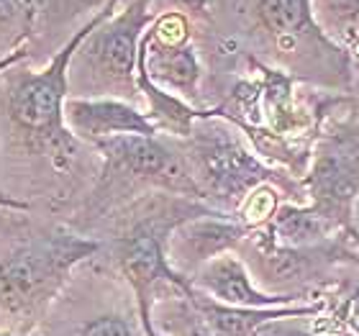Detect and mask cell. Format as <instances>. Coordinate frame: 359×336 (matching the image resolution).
<instances>
[{
  "mask_svg": "<svg viewBox=\"0 0 359 336\" xmlns=\"http://www.w3.org/2000/svg\"><path fill=\"white\" fill-rule=\"evenodd\" d=\"M118 0H111L105 8H100L75 36L69 39L67 46L57 52L52 65L41 72H26L13 83L8 93V113L23 134H29L34 142H41L46 147H69V136L65 131V103H67V67L75 52L80 49L85 39L105 23L116 11Z\"/></svg>",
  "mask_w": 359,
  "mask_h": 336,
  "instance_id": "6da1fadb",
  "label": "cell"
},
{
  "mask_svg": "<svg viewBox=\"0 0 359 336\" xmlns=\"http://www.w3.org/2000/svg\"><path fill=\"white\" fill-rule=\"evenodd\" d=\"M95 249V241L60 234L8 254L0 262V311L18 316L41 306L65 280L69 267Z\"/></svg>",
  "mask_w": 359,
  "mask_h": 336,
  "instance_id": "7a4b0ae2",
  "label": "cell"
},
{
  "mask_svg": "<svg viewBox=\"0 0 359 336\" xmlns=\"http://www.w3.org/2000/svg\"><path fill=\"white\" fill-rule=\"evenodd\" d=\"M311 187L326 218L352 210L359 195V131H341L323 142L311 172Z\"/></svg>",
  "mask_w": 359,
  "mask_h": 336,
  "instance_id": "3957f363",
  "label": "cell"
},
{
  "mask_svg": "<svg viewBox=\"0 0 359 336\" xmlns=\"http://www.w3.org/2000/svg\"><path fill=\"white\" fill-rule=\"evenodd\" d=\"M149 0H134L126 11L118 15H111L105 23H100L93 34H90L88 57L97 65L100 72H105L113 80H126L134 72V65H139V36L142 29L151 21L147 13Z\"/></svg>",
  "mask_w": 359,
  "mask_h": 336,
  "instance_id": "277c9868",
  "label": "cell"
},
{
  "mask_svg": "<svg viewBox=\"0 0 359 336\" xmlns=\"http://www.w3.org/2000/svg\"><path fill=\"white\" fill-rule=\"evenodd\" d=\"M65 121L72 126L75 134L88 136L93 142L123 134H157V123H151L142 113H136L131 105L118 103V100H67Z\"/></svg>",
  "mask_w": 359,
  "mask_h": 336,
  "instance_id": "5b68a950",
  "label": "cell"
},
{
  "mask_svg": "<svg viewBox=\"0 0 359 336\" xmlns=\"http://www.w3.org/2000/svg\"><path fill=\"white\" fill-rule=\"evenodd\" d=\"M95 144L113 170L128 172L136 177H180V167L172 152L165 144H159L154 136L123 134L100 139Z\"/></svg>",
  "mask_w": 359,
  "mask_h": 336,
  "instance_id": "8992f818",
  "label": "cell"
},
{
  "mask_svg": "<svg viewBox=\"0 0 359 336\" xmlns=\"http://www.w3.org/2000/svg\"><path fill=\"white\" fill-rule=\"evenodd\" d=\"M203 175L216 193L233 195L259 180V165L247 152L226 139H205L198 147Z\"/></svg>",
  "mask_w": 359,
  "mask_h": 336,
  "instance_id": "52a82bcc",
  "label": "cell"
},
{
  "mask_svg": "<svg viewBox=\"0 0 359 336\" xmlns=\"http://www.w3.org/2000/svg\"><path fill=\"white\" fill-rule=\"evenodd\" d=\"M121 264H123V272L128 275V280H131L134 288L139 290L142 300H144V295H147V290L151 288V283L159 280V277L177 280V277L170 272V267H167L157 234L151 231L149 226L136 229V231L123 241Z\"/></svg>",
  "mask_w": 359,
  "mask_h": 336,
  "instance_id": "ba28073f",
  "label": "cell"
},
{
  "mask_svg": "<svg viewBox=\"0 0 359 336\" xmlns=\"http://www.w3.org/2000/svg\"><path fill=\"white\" fill-rule=\"evenodd\" d=\"M201 283L213 295H218L221 300H226V303H231L236 308H252V306L269 303V298L259 295L249 285V277L244 272V267L236 260H231V257H216V260H210L205 264V269L201 272Z\"/></svg>",
  "mask_w": 359,
  "mask_h": 336,
  "instance_id": "9c48e42d",
  "label": "cell"
},
{
  "mask_svg": "<svg viewBox=\"0 0 359 336\" xmlns=\"http://www.w3.org/2000/svg\"><path fill=\"white\" fill-rule=\"evenodd\" d=\"M147 44H149L154 62H151V75L162 77L175 88H190L198 80V62H195L193 49H187L182 44H162L154 39V34H149Z\"/></svg>",
  "mask_w": 359,
  "mask_h": 336,
  "instance_id": "30bf717a",
  "label": "cell"
},
{
  "mask_svg": "<svg viewBox=\"0 0 359 336\" xmlns=\"http://www.w3.org/2000/svg\"><path fill=\"white\" fill-rule=\"evenodd\" d=\"M239 236V229L218 221H205V224H190L182 231H177V249L182 257L195 254V260H208L216 252L231 244Z\"/></svg>",
  "mask_w": 359,
  "mask_h": 336,
  "instance_id": "8fae6325",
  "label": "cell"
},
{
  "mask_svg": "<svg viewBox=\"0 0 359 336\" xmlns=\"http://www.w3.org/2000/svg\"><path fill=\"white\" fill-rule=\"evenodd\" d=\"M259 18L277 39H295L311 21V0H259Z\"/></svg>",
  "mask_w": 359,
  "mask_h": 336,
  "instance_id": "7c38bea8",
  "label": "cell"
},
{
  "mask_svg": "<svg viewBox=\"0 0 359 336\" xmlns=\"http://www.w3.org/2000/svg\"><path fill=\"white\" fill-rule=\"evenodd\" d=\"M203 314L208 318L213 336H247L259 321L272 318V314L244 311V308H221V306H203Z\"/></svg>",
  "mask_w": 359,
  "mask_h": 336,
  "instance_id": "4fadbf2b",
  "label": "cell"
},
{
  "mask_svg": "<svg viewBox=\"0 0 359 336\" xmlns=\"http://www.w3.org/2000/svg\"><path fill=\"white\" fill-rule=\"evenodd\" d=\"M277 229L295 244H308V241L321 239L326 231V216L323 213H308V210L285 208L277 216Z\"/></svg>",
  "mask_w": 359,
  "mask_h": 336,
  "instance_id": "5bb4252c",
  "label": "cell"
},
{
  "mask_svg": "<svg viewBox=\"0 0 359 336\" xmlns=\"http://www.w3.org/2000/svg\"><path fill=\"white\" fill-rule=\"evenodd\" d=\"M316 15L344 34H359V0H313Z\"/></svg>",
  "mask_w": 359,
  "mask_h": 336,
  "instance_id": "9a60e30c",
  "label": "cell"
},
{
  "mask_svg": "<svg viewBox=\"0 0 359 336\" xmlns=\"http://www.w3.org/2000/svg\"><path fill=\"white\" fill-rule=\"evenodd\" d=\"M31 21V8L29 0H0V44L11 41L13 36L11 31H26Z\"/></svg>",
  "mask_w": 359,
  "mask_h": 336,
  "instance_id": "2e32d148",
  "label": "cell"
},
{
  "mask_svg": "<svg viewBox=\"0 0 359 336\" xmlns=\"http://www.w3.org/2000/svg\"><path fill=\"white\" fill-rule=\"evenodd\" d=\"M264 269L275 280H295L306 272V257H300L298 252L277 249V252H269L264 257Z\"/></svg>",
  "mask_w": 359,
  "mask_h": 336,
  "instance_id": "e0dca14e",
  "label": "cell"
},
{
  "mask_svg": "<svg viewBox=\"0 0 359 336\" xmlns=\"http://www.w3.org/2000/svg\"><path fill=\"white\" fill-rule=\"evenodd\" d=\"M111 3V0H52V11L54 13L65 15V18H72V15H80L85 11H100Z\"/></svg>",
  "mask_w": 359,
  "mask_h": 336,
  "instance_id": "ac0fdd59",
  "label": "cell"
},
{
  "mask_svg": "<svg viewBox=\"0 0 359 336\" xmlns=\"http://www.w3.org/2000/svg\"><path fill=\"white\" fill-rule=\"evenodd\" d=\"M83 336H131V334H128V326L121 318L105 316V318H97V321L88 323Z\"/></svg>",
  "mask_w": 359,
  "mask_h": 336,
  "instance_id": "d6986e66",
  "label": "cell"
},
{
  "mask_svg": "<svg viewBox=\"0 0 359 336\" xmlns=\"http://www.w3.org/2000/svg\"><path fill=\"white\" fill-rule=\"evenodd\" d=\"M185 11H193V13H205L208 11V0H177Z\"/></svg>",
  "mask_w": 359,
  "mask_h": 336,
  "instance_id": "ffe728a7",
  "label": "cell"
},
{
  "mask_svg": "<svg viewBox=\"0 0 359 336\" xmlns=\"http://www.w3.org/2000/svg\"><path fill=\"white\" fill-rule=\"evenodd\" d=\"M23 57V52H15V54H11V57H6V60H0V72H6L8 67H11V65H13V62H18Z\"/></svg>",
  "mask_w": 359,
  "mask_h": 336,
  "instance_id": "44dd1931",
  "label": "cell"
},
{
  "mask_svg": "<svg viewBox=\"0 0 359 336\" xmlns=\"http://www.w3.org/2000/svg\"><path fill=\"white\" fill-rule=\"evenodd\" d=\"M187 336H210V334H205V331H190Z\"/></svg>",
  "mask_w": 359,
  "mask_h": 336,
  "instance_id": "7402d4cb",
  "label": "cell"
},
{
  "mask_svg": "<svg viewBox=\"0 0 359 336\" xmlns=\"http://www.w3.org/2000/svg\"><path fill=\"white\" fill-rule=\"evenodd\" d=\"M295 336H311V334H295Z\"/></svg>",
  "mask_w": 359,
  "mask_h": 336,
  "instance_id": "603a6c76",
  "label": "cell"
}]
</instances>
